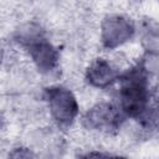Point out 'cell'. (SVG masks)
<instances>
[{
    "label": "cell",
    "mask_w": 159,
    "mask_h": 159,
    "mask_svg": "<svg viewBox=\"0 0 159 159\" xmlns=\"http://www.w3.org/2000/svg\"><path fill=\"white\" fill-rule=\"evenodd\" d=\"M119 99L120 108L130 117H139L145 112L149 92L143 70L134 71L123 80L119 91Z\"/></svg>",
    "instance_id": "1"
},
{
    "label": "cell",
    "mask_w": 159,
    "mask_h": 159,
    "mask_svg": "<svg viewBox=\"0 0 159 159\" xmlns=\"http://www.w3.org/2000/svg\"><path fill=\"white\" fill-rule=\"evenodd\" d=\"M117 77L113 67L104 60H96L87 71V78L91 84L94 87H107L109 86Z\"/></svg>",
    "instance_id": "6"
},
{
    "label": "cell",
    "mask_w": 159,
    "mask_h": 159,
    "mask_svg": "<svg viewBox=\"0 0 159 159\" xmlns=\"http://www.w3.org/2000/svg\"><path fill=\"white\" fill-rule=\"evenodd\" d=\"M29 52L37 66V68L42 72H50L55 68L58 60L57 51L52 47L51 43H48L46 40L41 39L40 36L27 42Z\"/></svg>",
    "instance_id": "5"
},
{
    "label": "cell",
    "mask_w": 159,
    "mask_h": 159,
    "mask_svg": "<svg viewBox=\"0 0 159 159\" xmlns=\"http://www.w3.org/2000/svg\"><path fill=\"white\" fill-rule=\"evenodd\" d=\"M84 119L91 128L99 130H111L116 129L119 125L120 114L112 104L99 103L87 112Z\"/></svg>",
    "instance_id": "4"
},
{
    "label": "cell",
    "mask_w": 159,
    "mask_h": 159,
    "mask_svg": "<svg viewBox=\"0 0 159 159\" xmlns=\"http://www.w3.org/2000/svg\"><path fill=\"white\" fill-rule=\"evenodd\" d=\"M47 101L52 117L61 124H70L78 113V104L71 91L63 87L47 89Z\"/></svg>",
    "instance_id": "2"
},
{
    "label": "cell",
    "mask_w": 159,
    "mask_h": 159,
    "mask_svg": "<svg viewBox=\"0 0 159 159\" xmlns=\"http://www.w3.org/2000/svg\"><path fill=\"white\" fill-rule=\"evenodd\" d=\"M134 32V26L127 17L108 16L102 24V42L107 48H114L128 41Z\"/></svg>",
    "instance_id": "3"
},
{
    "label": "cell",
    "mask_w": 159,
    "mask_h": 159,
    "mask_svg": "<svg viewBox=\"0 0 159 159\" xmlns=\"http://www.w3.org/2000/svg\"><path fill=\"white\" fill-rule=\"evenodd\" d=\"M144 45L150 53L158 55L159 53V35L157 34H148L144 37Z\"/></svg>",
    "instance_id": "7"
}]
</instances>
